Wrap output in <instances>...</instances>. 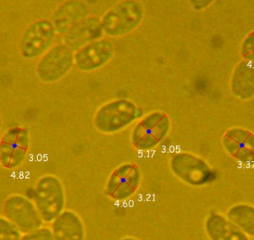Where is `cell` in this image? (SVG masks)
Instances as JSON below:
<instances>
[{
  "instance_id": "6da1fadb",
  "label": "cell",
  "mask_w": 254,
  "mask_h": 240,
  "mask_svg": "<svg viewBox=\"0 0 254 240\" xmlns=\"http://www.w3.org/2000/svg\"><path fill=\"white\" fill-rule=\"evenodd\" d=\"M34 202L44 223H52L64 212L65 190L62 181L55 175H46L37 181Z\"/></svg>"
},
{
  "instance_id": "7a4b0ae2",
  "label": "cell",
  "mask_w": 254,
  "mask_h": 240,
  "mask_svg": "<svg viewBox=\"0 0 254 240\" xmlns=\"http://www.w3.org/2000/svg\"><path fill=\"white\" fill-rule=\"evenodd\" d=\"M3 214L22 235L43 227L44 222L34 202L24 195L13 194L7 198L3 205Z\"/></svg>"
},
{
  "instance_id": "3957f363",
  "label": "cell",
  "mask_w": 254,
  "mask_h": 240,
  "mask_svg": "<svg viewBox=\"0 0 254 240\" xmlns=\"http://www.w3.org/2000/svg\"><path fill=\"white\" fill-rule=\"evenodd\" d=\"M30 134L23 127H13L7 130L0 141V160L3 167L16 169L28 157Z\"/></svg>"
},
{
  "instance_id": "277c9868",
  "label": "cell",
  "mask_w": 254,
  "mask_h": 240,
  "mask_svg": "<svg viewBox=\"0 0 254 240\" xmlns=\"http://www.w3.org/2000/svg\"><path fill=\"white\" fill-rule=\"evenodd\" d=\"M55 28L46 19L36 21L24 32L20 41L22 56L34 59L43 55L49 49L55 37Z\"/></svg>"
},
{
  "instance_id": "5b68a950",
  "label": "cell",
  "mask_w": 254,
  "mask_h": 240,
  "mask_svg": "<svg viewBox=\"0 0 254 240\" xmlns=\"http://www.w3.org/2000/svg\"><path fill=\"white\" fill-rule=\"evenodd\" d=\"M172 167L180 179L190 185H204L214 179L210 167L202 160L190 154L176 156L172 162Z\"/></svg>"
},
{
  "instance_id": "8992f818",
  "label": "cell",
  "mask_w": 254,
  "mask_h": 240,
  "mask_svg": "<svg viewBox=\"0 0 254 240\" xmlns=\"http://www.w3.org/2000/svg\"><path fill=\"white\" fill-rule=\"evenodd\" d=\"M72 54L65 46H55L43 57L37 67L40 80L53 82L59 80L71 67Z\"/></svg>"
},
{
  "instance_id": "52a82bcc",
  "label": "cell",
  "mask_w": 254,
  "mask_h": 240,
  "mask_svg": "<svg viewBox=\"0 0 254 240\" xmlns=\"http://www.w3.org/2000/svg\"><path fill=\"white\" fill-rule=\"evenodd\" d=\"M169 124L164 114L149 115L136 127L133 136L134 145L142 149L155 146L167 134Z\"/></svg>"
},
{
  "instance_id": "ba28073f",
  "label": "cell",
  "mask_w": 254,
  "mask_h": 240,
  "mask_svg": "<svg viewBox=\"0 0 254 240\" xmlns=\"http://www.w3.org/2000/svg\"><path fill=\"white\" fill-rule=\"evenodd\" d=\"M137 116V109L132 104L121 102L103 108L97 116L96 124L103 131H115L131 123Z\"/></svg>"
},
{
  "instance_id": "9c48e42d",
  "label": "cell",
  "mask_w": 254,
  "mask_h": 240,
  "mask_svg": "<svg viewBox=\"0 0 254 240\" xmlns=\"http://www.w3.org/2000/svg\"><path fill=\"white\" fill-rule=\"evenodd\" d=\"M140 170L135 165H124L110 177L107 193L113 199L125 200L134 194L140 184Z\"/></svg>"
},
{
  "instance_id": "30bf717a",
  "label": "cell",
  "mask_w": 254,
  "mask_h": 240,
  "mask_svg": "<svg viewBox=\"0 0 254 240\" xmlns=\"http://www.w3.org/2000/svg\"><path fill=\"white\" fill-rule=\"evenodd\" d=\"M225 149L231 156L247 166H254V134L236 127L228 130L223 138Z\"/></svg>"
},
{
  "instance_id": "8fae6325",
  "label": "cell",
  "mask_w": 254,
  "mask_h": 240,
  "mask_svg": "<svg viewBox=\"0 0 254 240\" xmlns=\"http://www.w3.org/2000/svg\"><path fill=\"white\" fill-rule=\"evenodd\" d=\"M138 4L127 2L121 4L109 13L104 20V28L109 34H122L137 25L141 18Z\"/></svg>"
},
{
  "instance_id": "7c38bea8",
  "label": "cell",
  "mask_w": 254,
  "mask_h": 240,
  "mask_svg": "<svg viewBox=\"0 0 254 240\" xmlns=\"http://www.w3.org/2000/svg\"><path fill=\"white\" fill-rule=\"evenodd\" d=\"M55 240H84V227L74 213L64 211L52 223Z\"/></svg>"
},
{
  "instance_id": "4fadbf2b",
  "label": "cell",
  "mask_w": 254,
  "mask_h": 240,
  "mask_svg": "<svg viewBox=\"0 0 254 240\" xmlns=\"http://www.w3.org/2000/svg\"><path fill=\"white\" fill-rule=\"evenodd\" d=\"M206 229L212 240H249L244 232L220 215L211 216L206 223Z\"/></svg>"
},
{
  "instance_id": "5bb4252c",
  "label": "cell",
  "mask_w": 254,
  "mask_h": 240,
  "mask_svg": "<svg viewBox=\"0 0 254 240\" xmlns=\"http://www.w3.org/2000/svg\"><path fill=\"white\" fill-rule=\"evenodd\" d=\"M233 92L242 99L254 95V63L243 61L236 69L232 79Z\"/></svg>"
},
{
  "instance_id": "9a60e30c",
  "label": "cell",
  "mask_w": 254,
  "mask_h": 240,
  "mask_svg": "<svg viewBox=\"0 0 254 240\" xmlns=\"http://www.w3.org/2000/svg\"><path fill=\"white\" fill-rule=\"evenodd\" d=\"M113 49L110 43H95L85 48L78 54L77 63L80 68L93 69L104 64L111 56Z\"/></svg>"
},
{
  "instance_id": "2e32d148",
  "label": "cell",
  "mask_w": 254,
  "mask_h": 240,
  "mask_svg": "<svg viewBox=\"0 0 254 240\" xmlns=\"http://www.w3.org/2000/svg\"><path fill=\"white\" fill-rule=\"evenodd\" d=\"M99 24L93 20H88L72 27L65 37L68 46L76 48L96 38L101 33Z\"/></svg>"
},
{
  "instance_id": "e0dca14e",
  "label": "cell",
  "mask_w": 254,
  "mask_h": 240,
  "mask_svg": "<svg viewBox=\"0 0 254 240\" xmlns=\"http://www.w3.org/2000/svg\"><path fill=\"white\" fill-rule=\"evenodd\" d=\"M228 219L245 234L254 237V208L240 205L233 207L228 214Z\"/></svg>"
},
{
  "instance_id": "ac0fdd59",
  "label": "cell",
  "mask_w": 254,
  "mask_h": 240,
  "mask_svg": "<svg viewBox=\"0 0 254 240\" xmlns=\"http://www.w3.org/2000/svg\"><path fill=\"white\" fill-rule=\"evenodd\" d=\"M83 8L77 7L76 3H67L60 7L53 16V25L55 31L64 33L71 26L73 22L80 17Z\"/></svg>"
},
{
  "instance_id": "d6986e66",
  "label": "cell",
  "mask_w": 254,
  "mask_h": 240,
  "mask_svg": "<svg viewBox=\"0 0 254 240\" xmlns=\"http://www.w3.org/2000/svg\"><path fill=\"white\" fill-rule=\"evenodd\" d=\"M22 234L4 216H0V240H20Z\"/></svg>"
},
{
  "instance_id": "ffe728a7",
  "label": "cell",
  "mask_w": 254,
  "mask_h": 240,
  "mask_svg": "<svg viewBox=\"0 0 254 240\" xmlns=\"http://www.w3.org/2000/svg\"><path fill=\"white\" fill-rule=\"evenodd\" d=\"M20 240H55L52 229L42 227L34 232L22 235Z\"/></svg>"
},
{
  "instance_id": "44dd1931",
  "label": "cell",
  "mask_w": 254,
  "mask_h": 240,
  "mask_svg": "<svg viewBox=\"0 0 254 240\" xmlns=\"http://www.w3.org/2000/svg\"><path fill=\"white\" fill-rule=\"evenodd\" d=\"M242 52L246 61L254 63V31L243 42Z\"/></svg>"
},
{
  "instance_id": "7402d4cb",
  "label": "cell",
  "mask_w": 254,
  "mask_h": 240,
  "mask_svg": "<svg viewBox=\"0 0 254 240\" xmlns=\"http://www.w3.org/2000/svg\"><path fill=\"white\" fill-rule=\"evenodd\" d=\"M34 194H35V190H34V187H28L24 196H26L28 199H31V200L33 201L34 197Z\"/></svg>"
},
{
  "instance_id": "603a6c76",
  "label": "cell",
  "mask_w": 254,
  "mask_h": 240,
  "mask_svg": "<svg viewBox=\"0 0 254 240\" xmlns=\"http://www.w3.org/2000/svg\"><path fill=\"white\" fill-rule=\"evenodd\" d=\"M1 127H2V120H1V117H0V132H1Z\"/></svg>"
},
{
  "instance_id": "cb8c5ba5",
  "label": "cell",
  "mask_w": 254,
  "mask_h": 240,
  "mask_svg": "<svg viewBox=\"0 0 254 240\" xmlns=\"http://www.w3.org/2000/svg\"><path fill=\"white\" fill-rule=\"evenodd\" d=\"M125 240H132V239H125Z\"/></svg>"
},
{
  "instance_id": "d4e9b609",
  "label": "cell",
  "mask_w": 254,
  "mask_h": 240,
  "mask_svg": "<svg viewBox=\"0 0 254 240\" xmlns=\"http://www.w3.org/2000/svg\"><path fill=\"white\" fill-rule=\"evenodd\" d=\"M0 165H1V160H0Z\"/></svg>"
}]
</instances>
